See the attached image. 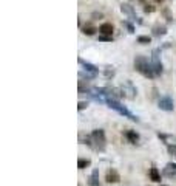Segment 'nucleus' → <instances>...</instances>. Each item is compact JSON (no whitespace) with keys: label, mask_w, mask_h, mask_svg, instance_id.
Here are the masks:
<instances>
[{"label":"nucleus","mask_w":176,"mask_h":186,"mask_svg":"<svg viewBox=\"0 0 176 186\" xmlns=\"http://www.w3.org/2000/svg\"><path fill=\"white\" fill-rule=\"evenodd\" d=\"M85 143L93 148L94 151H99V152H104L105 148H107V138H105V132L102 129H96L91 132V135H88L85 138Z\"/></svg>","instance_id":"obj_1"},{"label":"nucleus","mask_w":176,"mask_h":186,"mask_svg":"<svg viewBox=\"0 0 176 186\" xmlns=\"http://www.w3.org/2000/svg\"><path fill=\"white\" fill-rule=\"evenodd\" d=\"M134 70L139 71L145 78H153L155 76L152 62H148V59L145 56H136L134 58Z\"/></svg>","instance_id":"obj_2"},{"label":"nucleus","mask_w":176,"mask_h":186,"mask_svg":"<svg viewBox=\"0 0 176 186\" xmlns=\"http://www.w3.org/2000/svg\"><path fill=\"white\" fill-rule=\"evenodd\" d=\"M105 102L108 104V107H111V109H113V110H116L117 113H120V115H124V116L130 118L131 121H136V123L139 121V119H138V116H136V115H133V113H131L128 109H125L124 105L120 104L117 99H113V98H107V99H105Z\"/></svg>","instance_id":"obj_3"},{"label":"nucleus","mask_w":176,"mask_h":186,"mask_svg":"<svg viewBox=\"0 0 176 186\" xmlns=\"http://www.w3.org/2000/svg\"><path fill=\"white\" fill-rule=\"evenodd\" d=\"M159 48L153 50V55H152V67H153V71H155V76L156 75H161L162 73V62L159 59Z\"/></svg>","instance_id":"obj_4"},{"label":"nucleus","mask_w":176,"mask_h":186,"mask_svg":"<svg viewBox=\"0 0 176 186\" xmlns=\"http://www.w3.org/2000/svg\"><path fill=\"white\" fill-rule=\"evenodd\" d=\"M159 109L161 110H165V112H171L173 107H174V104H173V99L170 96H162L159 98Z\"/></svg>","instance_id":"obj_5"},{"label":"nucleus","mask_w":176,"mask_h":186,"mask_svg":"<svg viewBox=\"0 0 176 186\" xmlns=\"http://www.w3.org/2000/svg\"><path fill=\"white\" fill-rule=\"evenodd\" d=\"M79 64L84 67V71H87V73H88V75H91L93 78H96V76H98L99 70H98V67H94L93 64H90V62H85L84 59H80V58H79Z\"/></svg>","instance_id":"obj_6"},{"label":"nucleus","mask_w":176,"mask_h":186,"mask_svg":"<svg viewBox=\"0 0 176 186\" xmlns=\"http://www.w3.org/2000/svg\"><path fill=\"white\" fill-rule=\"evenodd\" d=\"M120 90H122L124 96H128V98H134V95H136V88L133 87V84L130 81H125L124 85L120 87Z\"/></svg>","instance_id":"obj_7"},{"label":"nucleus","mask_w":176,"mask_h":186,"mask_svg":"<svg viewBox=\"0 0 176 186\" xmlns=\"http://www.w3.org/2000/svg\"><path fill=\"white\" fill-rule=\"evenodd\" d=\"M105 180L108 183H117V181H120V175L117 174L116 169H108L107 175H105Z\"/></svg>","instance_id":"obj_8"},{"label":"nucleus","mask_w":176,"mask_h":186,"mask_svg":"<svg viewBox=\"0 0 176 186\" xmlns=\"http://www.w3.org/2000/svg\"><path fill=\"white\" fill-rule=\"evenodd\" d=\"M120 11H122L124 14H127L131 20H136L138 19L136 17V12H134V9H133V6L128 5V3H122V5H120Z\"/></svg>","instance_id":"obj_9"},{"label":"nucleus","mask_w":176,"mask_h":186,"mask_svg":"<svg viewBox=\"0 0 176 186\" xmlns=\"http://www.w3.org/2000/svg\"><path fill=\"white\" fill-rule=\"evenodd\" d=\"M88 186H101V183H99V171L98 169H94L91 172V175L88 178Z\"/></svg>","instance_id":"obj_10"},{"label":"nucleus","mask_w":176,"mask_h":186,"mask_svg":"<svg viewBox=\"0 0 176 186\" xmlns=\"http://www.w3.org/2000/svg\"><path fill=\"white\" fill-rule=\"evenodd\" d=\"M99 33L101 34H104V36H111L113 34V25L111 23H102L101 26H99Z\"/></svg>","instance_id":"obj_11"},{"label":"nucleus","mask_w":176,"mask_h":186,"mask_svg":"<svg viewBox=\"0 0 176 186\" xmlns=\"http://www.w3.org/2000/svg\"><path fill=\"white\" fill-rule=\"evenodd\" d=\"M125 137H127V140L131 144H138V141H139V134H138V132H134V130H127Z\"/></svg>","instance_id":"obj_12"},{"label":"nucleus","mask_w":176,"mask_h":186,"mask_svg":"<svg viewBox=\"0 0 176 186\" xmlns=\"http://www.w3.org/2000/svg\"><path fill=\"white\" fill-rule=\"evenodd\" d=\"M165 33H167L165 26H162V25H155L153 26V34L155 36H164Z\"/></svg>","instance_id":"obj_13"},{"label":"nucleus","mask_w":176,"mask_h":186,"mask_svg":"<svg viewBox=\"0 0 176 186\" xmlns=\"http://www.w3.org/2000/svg\"><path fill=\"white\" fill-rule=\"evenodd\" d=\"M150 178H152V181H161V174H159V171L156 169V168H152L150 169Z\"/></svg>","instance_id":"obj_14"},{"label":"nucleus","mask_w":176,"mask_h":186,"mask_svg":"<svg viewBox=\"0 0 176 186\" xmlns=\"http://www.w3.org/2000/svg\"><path fill=\"white\" fill-rule=\"evenodd\" d=\"M82 31H84V34H88V36H93L94 33H96L98 30L96 28H94V26L93 25H85L84 26V28H82Z\"/></svg>","instance_id":"obj_15"},{"label":"nucleus","mask_w":176,"mask_h":186,"mask_svg":"<svg viewBox=\"0 0 176 186\" xmlns=\"http://www.w3.org/2000/svg\"><path fill=\"white\" fill-rule=\"evenodd\" d=\"M91 164V161L90 160H85V158H79V161H77V168L79 169H85V168H88Z\"/></svg>","instance_id":"obj_16"},{"label":"nucleus","mask_w":176,"mask_h":186,"mask_svg":"<svg viewBox=\"0 0 176 186\" xmlns=\"http://www.w3.org/2000/svg\"><path fill=\"white\" fill-rule=\"evenodd\" d=\"M150 41H152L150 36H139L138 37V42L139 44H150Z\"/></svg>","instance_id":"obj_17"},{"label":"nucleus","mask_w":176,"mask_h":186,"mask_svg":"<svg viewBox=\"0 0 176 186\" xmlns=\"http://www.w3.org/2000/svg\"><path fill=\"white\" fill-rule=\"evenodd\" d=\"M104 73H105V78H107V79H110V78H113V76H114V70H113L111 67H107Z\"/></svg>","instance_id":"obj_18"},{"label":"nucleus","mask_w":176,"mask_h":186,"mask_svg":"<svg viewBox=\"0 0 176 186\" xmlns=\"http://www.w3.org/2000/svg\"><path fill=\"white\" fill-rule=\"evenodd\" d=\"M171 169L176 171V163H168V164H167V169H165V174H167V175H170V171H171Z\"/></svg>","instance_id":"obj_19"},{"label":"nucleus","mask_w":176,"mask_h":186,"mask_svg":"<svg viewBox=\"0 0 176 186\" xmlns=\"http://www.w3.org/2000/svg\"><path fill=\"white\" fill-rule=\"evenodd\" d=\"M99 41H104V42H111V41H113V36H104V34H101V36H99Z\"/></svg>","instance_id":"obj_20"},{"label":"nucleus","mask_w":176,"mask_h":186,"mask_svg":"<svg viewBox=\"0 0 176 186\" xmlns=\"http://www.w3.org/2000/svg\"><path fill=\"white\" fill-rule=\"evenodd\" d=\"M168 154L170 155H176V144H170L168 146Z\"/></svg>","instance_id":"obj_21"},{"label":"nucleus","mask_w":176,"mask_h":186,"mask_svg":"<svg viewBox=\"0 0 176 186\" xmlns=\"http://www.w3.org/2000/svg\"><path fill=\"white\" fill-rule=\"evenodd\" d=\"M144 11H145V12H153V11H155V6H152V5H145Z\"/></svg>","instance_id":"obj_22"},{"label":"nucleus","mask_w":176,"mask_h":186,"mask_svg":"<svg viewBox=\"0 0 176 186\" xmlns=\"http://www.w3.org/2000/svg\"><path fill=\"white\" fill-rule=\"evenodd\" d=\"M85 107H88V102H84V101H80V102H79V110H84Z\"/></svg>","instance_id":"obj_23"},{"label":"nucleus","mask_w":176,"mask_h":186,"mask_svg":"<svg viewBox=\"0 0 176 186\" xmlns=\"http://www.w3.org/2000/svg\"><path fill=\"white\" fill-rule=\"evenodd\" d=\"M124 25H125L127 28H128V31H130V33H133V31H134V28H133V25H131V23H128V22H124Z\"/></svg>","instance_id":"obj_24"},{"label":"nucleus","mask_w":176,"mask_h":186,"mask_svg":"<svg viewBox=\"0 0 176 186\" xmlns=\"http://www.w3.org/2000/svg\"><path fill=\"white\" fill-rule=\"evenodd\" d=\"M155 2H156V3H161V2H164V0H155Z\"/></svg>","instance_id":"obj_25"}]
</instances>
